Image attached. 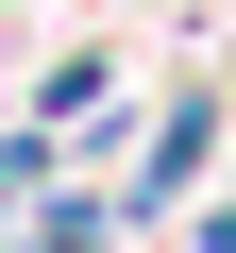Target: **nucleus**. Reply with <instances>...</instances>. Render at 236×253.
<instances>
[{
    "label": "nucleus",
    "instance_id": "f257e3e1",
    "mask_svg": "<svg viewBox=\"0 0 236 253\" xmlns=\"http://www.w3.org/2000/svg\"><path fill=\"white\" fill-rule=\"evenodd\" d=\"M101 236H118V203H68V219H51L34 253H101Z\"/></svg>",
    "mask_w": 236,
    "mask_h": 253
}]
</instances>
